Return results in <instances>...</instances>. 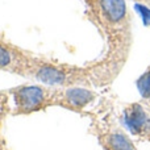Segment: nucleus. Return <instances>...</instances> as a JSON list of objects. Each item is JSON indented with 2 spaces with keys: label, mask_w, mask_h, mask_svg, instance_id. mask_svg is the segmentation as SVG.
<instances>
[{
  "label": "nucleus",
  "mask_w": 150,
  "mask_h": 150,
  "mask_svg": "<svg viewBox=\"0 0 150 150\" xmlns=\"http://www.w3.org/2000/svg\"><path fill=\"white\" fill-rule=\"evenodd\" d=\"M84 16L104 41L100 59L121 73L133 44V21L125 0H80Z\"/></svg>",
  "instance_id": "1"
},
{
  "label": "nucleus",
  "mask_w": 150,
  "mask_h": 150,
  "mask_svg": "<svg viewBox=\"0 0 150 150\" xmlns=\"http://www.w3.org/2000/svg\"><path fill=\"white\" fill-rule=\"evenodd\" d=\"M119 74L101 59L73 65L37 54L26 78L53 87H88L96 90L109 86Z\"/></svg>",
  "instance_id": "2"
},
{
  "label": "nucleus",
  "mask_w": 150,
  "mask_h": 150,
  "mask_svg": "<svg viewBox=\"0 0 150 150\" xmlns=\"http://www.w3.org/2000/svg\"><path fill=\"white\" fill-rule=\"evenodd\" d=\"M12 100V116H28L54 107L57 87L44 83H23L8 88Z\"/></svg>",
  "instance_id": "3"
},
{
  "label": "nucleus",
  "mask_w": 150,
  "mask_h": 150,
  "mask_svg": "<svg viewBox=\"0 0 150 150\" xmlns=\"http://www.w3.org/2000/svg\"><path fill=\"white\" fill-rule=\"evenodd\" d=\"M36 57L37 53L24 49L0 34V71L26 78Z\"/></svg>",
  "instance_id": "4"
},
{
  "label": "nucleus",
  "mask_w": 150,
  "mask_h": 150,
  "mask_svg": "<svg viewBox=\"0 0 150 150\" xmlns=\"http://www.w3.org/2000/svg\"><path fill=\"white\" fill-rule=\"evenodd\" d=\"M92 119V133L103 150H137L129 136L120 127L104 121L98 115L88 113Z\"/></svg>",
  "instance_id": "5"
},
{
  "label": "nucleus",
  "mask_w": 150,
  "mask_h": 150,
  "mask_svg": "<svg viewBox=\"0 0 150 150\" xmlns=\"http://www.w3.org/2000/svg\"><path fill=\"white\" fill-rule=\"evenodd\" d=\"M98 100V92L88 87H57L54 107L87 115V108Z\"/></svg>",
  "instance_id": "6"
},
{
  "label": "nucleus",
  "mask_w": 150,
  "mask_h": 150,
  "mask_svg": "<svg viewBox=\"0 0 150 150\" xmlns=\"http://www.w3.org/2000/svg\"><path fill=\"white\" fill-rule=\"evenodd\" d=\"M9 115H12V100L9 91L0 90V137L3 136V127Z\"/></svg>",
  "instance_id": "7"
},
{
  "label": "nucleus",
  "mask_w": 150,
  "mask_h": 150,
  "mask_svg": "<svg viewBox=\"0 0 150 150\" xmlns=\"http://www.w3.org/2000/svg\"><path fill=\"white\" fill-rule=\"evenodd\" d=\"M0 150H11L9 148H8L7 141H5L4 136H1V137H0Z\"/></svg>",
  "instance_id": "8"
}]
</instances>
